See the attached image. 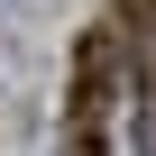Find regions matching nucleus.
<instances>
[{
	"mask_svg": "<svg viewBox=\"0 0 156 156\" xmlns=\"http://www.w3.org/2000/svg\"><path fill=\"white\" fill-rule=\"evenodd\" d=\"M110 28H119V46L147 64V46H156V0H119V19H110Z\"/></svg>",
	"mask_w": 156,
	"mask_h": 156,
	"instance_id": "f03ea898",
	"label": "nucleus"
},
{
	"mask_svg": "<svg viewBox=\"0 0 156 156\" xmlns=\"http://www.w3.org/2000/svg\"><path fill=\"white\" fill-rule=\"evenodd\" d=\"M119 28H83V46H73V119H64V156H101L110 138V101H119Z\"/></svg>",
	"mask_w": 156,
	"mask_h": 156,
	"instance_id": "f257e3e1",
	"label": "nucleus"
},
{
	"mask_svg": "<svg viewBox=\"0 0 156 156\" xmlns=\"http://www.w3.org/2000/svg\"><path fill=\"white\" fill-rule=\"evenodd\" d=\"M138 156H156V92H147V110H138Z\"/></svg>",
	"mask_w": 156,
	"mask_h": 156,
	"instance_id": "7ed1b4c3",
	"label": "nucleus"
}]
</instances>
